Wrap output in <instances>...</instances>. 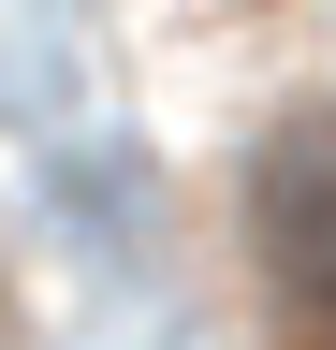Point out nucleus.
I'll use <instances>...</instances> for the list:
<instances>
[{
  "label": "nucleus",
  "mask_w": 336,
  "mask_h": 350,
  "mask_svg": "<svg viewBox=\"0 0 336 350\" xmlns=\"http://www.w3.org/2000/svg\"><path fill=\"white\" fill-rule=\"evenodd\" d=\"M248 219H263L278 292L336 336V103H322V117H292L278 146H263V175H248Z\"/></svg>",
  "instance_id": "f257e3e1"
}]
</instances>
